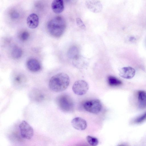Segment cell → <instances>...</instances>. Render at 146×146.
<instances>
[{"label": "cell", "instance_id": "cell-1", "mask_svg": "<svg viewBox=\"0 0 146 146\" xmlns=\"http://www.w3.org/2000/svg\"><path fill=\"white\" fill-rule=\"evenodd\" d=\"M68 76L64 72L58 73L53 76L49 82L50 89L55 92H60L65 90L70 83Z\"/></svg>", "mask_w": 146, "mask_h": 146}, {"label": "cell", "instance_id": "cell-2", "mask_svg": "<svg viewBox=\"0 0 146 146\" xmlns=\"http://www.w3.org/2000/svg\"><path fill=\"white\" fill-rule=\"evenodd\" d=\"M66 27L65 20L61 17H54L48 22L47 29L48 33L55 37H60L63 34Z\"/></svg>", "mask_w": 146, "mask_h": 146}, {"label": "cell", "instance_id": "cell-3", "mask_svg": "<svg viewBox=\"0 0 146 146\" xmlns=\"http://www.w3.org/2000/svg\"><path fill=\"white\" fill-rule=\"evenodd\" d=\"M56 102L59 108L64 112H71L74 109L73 101L68 95L63 94L59 96L56 98Z\"/></svg>", "mask_w": 146, "mask_h": 146}, {"label": "cell", "instance_id": "cell-4", "mask_svg": "<svg viewBox=\"0 0 146 146\" xmlns=\"http://www.w3.org/2000/svg\"><path fill=\"white\" fill-rule=\"evenodd\" d=\"M86 110L90 113L96 114L99 113L102 108V104L100 101L94 99L86 102L84 104Z\"/></svg>", "mask_w": 146, "mask_h": 146}, {"label": "cell", "instance_id": "cell-5", "mask_svg": "<svg viewBox=\"0 0 146 146\" xmlns=\"http://www.w3.org/2000/svg\"><path fill=\"white\" fill-rule=\"evenodd\" d=\"M72 89L75 94L82 96L85 94L87 92L89 89V85L85 80H78L74 83Z\"/></svg>", "mask_w": 146, "mask_h": 146}, {"label": "cell", "instance_id": "cell-6", "mask_svg": "<svg viewBox=\"0 0 146 146\" xmlns=\"http://www.w3.org/2000/svg\"><path fill=\"white\" fill-rule=\"evenodd\" d=\"M19 127L21 135L23 138L27 139H31L33 135V129L27 122L23 121Z\"/></svg>", "mask_w": 146, "mask_h": 146}, {"label": "cell", "instance_id": "cell-7", "mask_svg": "<svg viewBox=\"0 0 146 146\" xmlns=\"http://www.w3.org/2000/svg\"><path fill=\"white\" fill-rule=\"evenodd\" d=\"M71 124L74 129L80 131L85 130L87 127L86 121L79 117H75L72 119L71 121Z\"/></svg>", "mask_w": 146, "mask_h": 146}, {"label": "cell", "instance_id": "cell-8", "mask_svg": "<svg viewBox=\"0 0 146 146\" xmlns=\"http://www.w3.org/2000/svg\"><path fill=\"white\" fill-rule=\"evenodd\" d=\"M135 70L131 67H123L119 70V75L120 76L126 79L132 78L135 76Z\"/></svg>", "mask_w": 146, "mask_h": 146}, {"label": "cell", "instance_id": "cell-9", "mask_svg": "<svg viewBox=\"0 0 146 146\" xmlns=\"http://www.w3.org/2000/svg\"><path fill=\"white\" fill-rule=\"evenodd\" d=\"M86 4L87 7L94 13L100 12L102 9V4L98 1H88L86 2Z\"/></svg>", "mask_w": 146, "mask_h": 146}, {"label": "cell", "instance_id": "cell-10", "mask_svg": "<svg viewBox=\"0 0 146 146\" xmlns=\"http://www.w3.org/2000/svg\"><path fill=\"white\" fill-rule=\"evenodd\" d=\"M39 19L38 15L34 13L29 15L27 19V23L28 27L31 29L36 28L39 24Z\"/></svg>", "mask_w": 146, "mask_h": 146}, {"label": "cell", "instance_id": "cell-11", "mask_svg": "<svg viewBox=\"0 0 146 146\" xmlns=\"http://www.w3.org/2000/svg\"><path fill=\"white\" fill-rule=\"evenodd\" d=\"M28 68L31 71L36 72L41 68V65L39 62L36 59L31 58L29 59L27 62Z\"/></svg>", "mask_w": 146, "mask_h": 146}, {"label": "cell", "instance_id": "cell-12", "mask_svg": "<svg viewBox=\"0 0 146 146\" xmlns=\"http://www.w3.org/2000/svg\"><path fill=\"white\" fill-rule=\"evenodd\" d=\"M51 7L52 11L54 13L59 14L62 13L64 9L63 1L55 0L53 1L51 4Z\"/></svg>", "mask_w": 146, "mask_h": 146}, {"label": "cell", "instance_id": "cell-13", "mask_svg": "<svg viewBox=\"0 0 146 146\" xmlns=\"http://www.w3.org/2000/svg\"><path fill=\"white\" fill-rule=\"evenodd\" d=\"M138 107L140 109L146 108V92L141 90L138 92Z\"/></svg>", "mask_w": 146, "mask_h": 146}, {"label": "cell", "instance_id": "cell-14", "mask_svg": "<svg viewBox=\"0 0 146 146\" xmlns=\"http://www.w3.org/2000/svg\"><path fill=\"white\" fill-rule=\"evenodd\" d=\"M86 62L85 59L83 57L78 55L73 58L74 65L78 68H82L86 65Z\"/></svg>", "mask_w": 146, "mask_h": 146}, {"label": "cell", "instance_id": "cell-15", "mask_svg": "<svg viewBox=\"0 0 146 146\" xmlns=\"http://www.w3.org/2000/svg\"><path fill=\"white\" fill-rule=\"evenodd\" d=\"M22 54V51L21 49L17 46H14L12 48L11 55L12 58L15 59L20 58Z\"/></svg>", "mask_w": 146, "mask_h": 146}, {"label": "cell", "instance_id": "cell-16", "mask_svg": "<svg viewBox=\"0 0 146 146\" xmlns=\"http://www.w3.org/2000/svg\"><path fill=\"white\" fill-rule=\"evenodd\" d=\"M107 80L108 84L111 86H118L122 84V82L120 80L113 76H109Z\"/></svg>", "mask_w": 146, "mask_h": 146}, {"label": "cell", "instance_id": "cell-17", "mask_svg": "<svg viewBox=\"0 0 146 146\" xmlns=\"http://www.w3.org/2000/svg\"><path fill=\"white\" fill-rule=\"evenodd\" d=\"M86 139L88 143L92 146H96L98 144V140L95 137L88 135L87 136Z\"/></svg>", "mask_w": 146, "mask_h": 146}, {"label": "cell", "instance_id": "cell-18", "mask_svg": "<svg viewBox=\"0 0 146 146\" xmlns=\"http://www.w3.org/2000/svg\"><path fill=\"white\" fill-rule=\"evenodd\" d=\"M78 50L75 46H73L70 48L68 52V55L70 58L73 59L78 55Z\"/></svg>", "mask_w": 146, "mask_h": 146}, {"label": "cell", "instance_id": "cell-19", "mask_svg": "<svg viewBox=\"0 0 146 146\" xmlns=\"http://www.w3.org/2000/svg\"><path fill=\"white\" fill-rule=\"evenodd\" d=\"M29 36V33L27 31H23L21 32L19 35V37L21 40L25 41L27 40Z\"/></svg>", "mask_w": 146, "mask_h": 146}, {"label": "cell", "instance_id": "cell-20", "mask_svg": "<svg viewBox=\"0 0 146 146\" xmlns=\"http://www.w3.org/2000/svg\"><path fill=\"white\" fill-rule=\"evenodd\" d=\"M146 120V111L144 113L137 117L135 120V123H140L143 122Z\"/></svg>", "mask_w": 146, "mask_h": 146}, {"label": "cell", "instance_id": "cell-21", "mask_svg": "<svg viewBox=\"0 0 146 146\" xmlns=\"http://www.w3.org/2000/svg\"><path fill=\"white\" fill-rule=\"evenodd\" d=\"M76 22L77 25L79 28L82 29H86V26L80 18H77L76 19Z\"/></svg>", "mask_w": 146, "mask_h": 146}, {"label": "cell", "instance_id": "cell-22", "mask_svg": "<svg viewBox=\"0 0 146 146\" xmlns=\"http://www.w3.org/2000/svg\"><path fill=\"white\" fill-rule=\"evenodd\" d=\"M23 77L21 75H19L15 77L14 81L16 83L20 84L23 82Z\"/></svg>", "mask_w": 146, "mask_h": 146}, {"label": "cell", "instance_id": "cell-23", "mask_svg": "<svg viewBox=\"0 0 146 146\" xmlns=\"http://www.w3.org/2000/svg\"><path fill=\"white\" fill-rule=\"evenodd\" d=\"M10 16L12 19H16L19 17V14L17 11H13L10 13Z\"/></svg>", "mask_w": 146, "mask_h": 146}, {"label": "cell", "instance_id": "cell-24", "mask_svg": "<svg viewBox=\"0 0 146 146\" xmlns=\"http://www.w3.org/2000/svg\"></svg>", "mask_w": 146, "mask_h": 146}]
</instances>
